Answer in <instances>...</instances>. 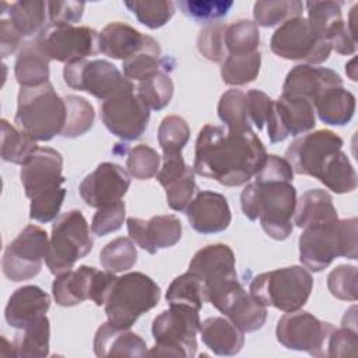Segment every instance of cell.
<instances>
[{
  "label": "cell",
  "instance_id": "cell-9",
  "mask_svg": "<svg viewBox=\"0 0 358 358\" xmlns=\"http://www.w3.org/2000/svg\"><path fill=\"white\" fill-rule=\"evenodd\" d=\"M90 227L83 213L70 210L59 215L52 225L46 266L53 275L73 270L77 260L85 257L92 249Z\"/></svg>",
  "mask_w": 358,
  "mask_h": 358
},
{
  "label": "cell",
  "instance_id": "cell-10",
  "mask_svg": "<svg viewBox=\"0 0 358 358\" xmlns=\"http://www.w3.org/2000/svg\"><path fill=\"white\" fill-rule=\"evenodd\" d=\"M270 48L274 55L287 60H301L320 64L330 56V43L319 38L303 17H295L281 24L273 34Z\"/></svg>",
  "mask_w": 358,
  "mask_h": 358
},
{
  "label": "cell",
  "instance_id": "cell-25",
  "mask_svg": "<svg viewBox=\"0 0 358 358\" xmlns=\"http://www.w3.org/2000/svg\"><path fill=\"white\" fill-rule=\"evenodd\" d=\"M50 306V296L36 285L17 288L4 309V317L11 327L22 329L39 316L45 315Z\"/></svg>",
  "mask_w": 358,
  "mask_h": 358
},
{
  "label": "cell",
  "instance_id": "cell-20",
  "mask_svg": "<svg viewBox=\"0 0 358 358\" xmlns=\"http://www.w3.org/2000/svg\"><path fill=\"white\" fill-rule=\"evenodd\" d=\"M126 224L133 242L151 255L176 245L182 238V224L173 214L154 215L147 221L130 217Z\"/></svg>",
  "mask_w": 358,
  "mask_h": 358
},
{
  "label": "cell",
  "instance_id": "cell-56",
  "mask_svg": "<svg viewBox=\"0 0 358 358\" xmlns=\"http://www.w3.org/2000/svg\"><path fill=\"white\" fill-rule=\"evenodd\" d=\"M294 171L285 158L268 154L255 175L256 180H285L292 182Z\"/></svg>",
  "mask_w": 358,
  "mask_h": 358
},
{
  "label": "cell",
  "instance_id": "cell-41",
  "mask_svg": "<svg viewBox=\"0 0 358 358\" xmlns=\"http://www.w3.org/2000/svg\"><path fill=\"white\" fill-rule=\"evenodd\" d=\"M66 103V123L60 136L76 138L85 134L94 123V106L83 96L67 95L63 98Z\"/></svg>",
  "mask_w": 358,
  "mask_h": 358
},
{
  "label": "cell",
  "instance_id": "cell-17",
  "mask_svg": "<svg viewBox=\"0 0 358 358\" xmlns=\"http://www.w3.org/2000/svg\"><path fill=\"white\" fill-rule=\"evenodd\" d=\"M98 35L90 27L49 25L38 36L50 60L69 64L98 53Z\"/></svg>",
  "mask_w": 358,
  "mask_h": 358
},
{
  "label": "cell",
  "instance_id": "cell-40",
  "mask_svg": "<svg viewBox=\"0 0 358 358\" xmlns=\"http://www.w3.org/2000/svg\"><path fill=\"white\" fill-rule=\"evenodd\" d=\"M218 116L229 130H249L252 122L248 112V98L241 90H228L220 98Z\"/></svg>",
  "mask_w": 358,
  "mask_h": 358
},
{
  "label": "cell",
  "instance_id": "cell-54",
  "mask_svg": "<svg viewBox=\"0 0 358 358\" xmlns=\"http://www.w3.org/2000/svg\"><path fill=\"white\" fill-rule=\"evenodd\" d=\"M126 207L122 200L115 204L96 208V213L92 217L91 231L98 236H105L110 232L117 231L122 227Z\"/></svg>",
  "mask_w": 358,
  "mask_h": 358
},
{
  "label": "cell",
  "instance_id": "cell-24",
  "mask_svg": "<svg viewBox=\"0 0 358 358\" xmlns=\"http://www.w3.org/2000/svg\"><path fill=\"white\" fill-rule=\"evenodd\" d=\"M101 270L91 266H80L76 270L56 275L52 284V294L57 305L76 306L87 299H92L96 280Z\"/></svg>",
  "mask_w": 358,
  "mask_h": 358
},
{
  "label": "cell",
  "instance_id": "cell-27",
  "mask_svg": "<svg viewBox=\"0 0 358 358\" xmlns=\"http://www.w3.org/2000/svg\"><path fill=\"white\" fill-rule=\"evenodd\" d=\"M49 62L39 36L24 42L14 64L17 83L21 87H39L49 83Z\"/></svg>",
  "mask_w": 358,
  "mask_h": 358
},
{
  "label": "cell",
  "instance_id": "cell-14",
  "mask_svg": "<svg viewBox=\"0 0 358 358\" xmlns=\"http://www.w3.org/2000/svg\"><path fill=\"white\" fill-rule=\"evenodd\" d=\"M207 301L243 333H252L262 329L267 317L266 306L246 292L238 278L229 280L221 287L210 291L207 294Z\"/></svg>",
  "mask_w": 358,
  "mask_h": 358
},
{
  "label": "cell",
  "instance_id": "cell-26",
  "mask_svg": "<svg viewBox=\"0 0 358 358\" xmlns=\"http://www.w3.org/2000/svg\"><path fill=\"white\" fill-rule=\"evenodd\" d=\"M94 352L96 357H145L148 351L138 334L106 322L95 333Z\"/></svg>",
  "mask_w": 358,
  "mask_h": 358
},
{
  "label": "cell",
  "instance_id": "cell-30",
  "mask_svg": "<svg viewBox=\"0 0 358 358\" xmlns=\"http://www.w3.org/2000/svg\"><path fill=\"white\" fill-rule=\"evenodd\" d=\"M312 103L319 119L331 126L347 124L355 112V96L343 85L323 90Z\"/></svg>",
  "mask_w": 358,
  "mask_h": 358
},
{
  "label": "cell",
  "instance_id": "cell-22",
  "mask_svg": "<svg viewBox=\"0 0 358 358\" xmlns=\"http://www.w3.org/2000/svg\"><path fill=\"white\" fill-rule=\"evenodd\" d=\"M185 211L192 228L204 235L222 232L231 224L227 199L211 190L199 192Z\"/></svg>",
  "mask_w": 358,
  "mask_h": 358
},
{
  "label": "cell",
  "instance_id": "cell-43",
  "mask_svg": "<svg viewBox=\"0 0 358 358\" xmlns=\"http://www.w3.org/2000/svg\"><path fill=\"white\" fill-rule=\"evenodd\" d=\"M303 3L298 0H280V1H256L253 6V17L256 25L274 27L285 21L301 17Z\"/></svg>",
  "mask_w": 358,
  "mask_h": 358
},
{
  "label": "cell",
  "instance_id": "cell-28",
  "mask_svg": "<svg viewBox=\"0 0 358 358\" xmlns=\"http://www.w3.org/2000/svg\"><path fill=\"white\" fill-rule=\"evenodd\" d=\"M150 38L127 24L110 22L98 35V49L105 56L123 62L141 50Z\"/></svg>",
  "mask_w": 358,
  "mask_h": 358
},
{
  "label": "cell",
  "instance_id": "cell-8",
  "mask_svg": "<svg viewBox=\"0 0 358 358\" xmlns=\"http://www.w3.org/2000/svg\"><path fill=\"white\" fill-rule=\"evenodd\" d=\"M199 309L172 303L152 320L154 347L147 355H168L193 358L197 350L196 336L200 329Z\"/></svg>",
  "mask_w": 358,
  "mask_h": 358
},
{
  "label": "cell",
  "instance_id": "cell-38",
  "mask_svg": "<svg viewBox=\"0 0 358 358\" xmlns=\"http://www.w3.org/2000/svg\"><path fill=\"white\" fill-rule=\"evenodd\" d=\"M262 64L260 52L228 55L221 66V78L228 85H245L257 78Z\"/></svg>",
  "mask_w": 358,
  "mask_h": 358
},
{
  "label": "cell",
  "instance_id": "cell-11",
  "mask_svg": "<svg viewBox=\"0 0 358 358\" xmlns=\"http://www.w3.org/2000/svg\"><path fill=\"white\" fill-rule=\"evenodd\" d=\"M64 83L78 91H85L98 99H108L124 91H133V83L108 60H78L64 66Z\"/></svg>",
  "mask_w": 358,
  "mask_h": 358
},
{
  "label": "cell",
  "instance_id": "cell-37",
  "mask_svg": "<svg viewBox=\"0 0 358 358\" xmlns=\"http://www.w3.org/2000/svg\"><path fill=\"white\" fill-rule=\"evenodd\" d=\"M165 299L169 305L182 303L200 310L207 301L206 285L196 274L187 270L169 284Z\"/></svg>",
  "mask_w": 358,
  "mask_h": 358
},
{
  "label": "cell",
  "instance_id": "cell-12",
  "mask_svg": "<svg viewBox=\"0 0 358 358\" xmlns=\"http://www.w3.org/2000/svg\"><path fill=\"white\" fill-rule=\"evenodd\" d=\"M48 246L49 238L46 231L34 224L27 225L6 246L1 259L3 274L14 282L34 278L42 268Z\"/></svg>",
  "mask_w": 358,
  "mask_h": 358
},
{
  "label": "cell",
  "instance_id": "cell-2",
  "mask_svg": "<svg viewBox=\"0 0 358 358\" xmlns=\"http://www.w3.org/2000/svg\"><path fill=\"white\" fill-rule=\"evenodd\" d=\"M62 169L63 157L50 147H38L21 165L20 179L31 199V220L46 224L59 215L66 196Z\"/></svg>",
  "mask_w": 358,
  "mask_h": 358
},
{
  "label": "cell",
  "instance_id": "cell-53",
  "mask_svg": "<svg viewBox=\"0 0 358 358\" xmlns=\"http://www.w3.org/2000/svg\"><path fill=\"white\" fill-rule=\"evenodd\" d=\"M358 348V334L355 329L341 326L333 329L324 345L323 357H355Z\"/></svg>",
  "mask_w": 358,
  "mask_h": 358
},
{
  "label": "cell",
  "instance_id": "cell-19",
  "mask_svg": "<svg viewBox=\"0 0 358 358\" xmlns=\"http://www.w3.org/2000/svg\"><path fill=\"white\" fill-rule=\"evenodd\" d=\"M130 187L129 173L117 164L102 162L80 183V196L87 206L101 208L122 200Z\"/></svg>",
  "mask_w": 358,
  "mask_h": 358
},
{
  "label": "cell",
  "instance_id": "cell-1",
  "mask_svg": "<svg viewBox=\"0 0 358 358\" xmlns=\"http://www.w3.org/2000/svg\"><path fill=\"white\" fill-rule=\"evenodd\" d=\"M266 148L256 133L206 124L196 140L193 169L229 187L248 183L266 159Z\"/></svg>",
  "mask_w": 358,
  "mask_h": 358
},
{
  "label": "cell",
  "instance_id": "cell-45",
  "mask_svg": "<svg viewBox=\"0 0 358 358\" xmlns=\"http://www.w3.org/2000/svg\"><path fill=\"white\" fill-rule=\"evenodd\" d=\"M137 95L152 110L164 109L173 96V83L168 73L158 71L137 85Z\"/></svg>",
  "mask_w": 358,
  "mask_h": 358
},
{
  "label": "cell",
  "instance_id": "cell-4",
  "mask_svg": "<svg viewBox=\"0 0 358 358\" xmlns=\"http://www.w3.org/2000/svg\"><path fill=\"white\" fill-rule=\"evenodd\" d=\"M357 218L336 220L303 228L299 236V260L310 271H322L336 257L357 259Z\"/></svg>",
  "mask_w": 358,
  "mask_h": 358
},
{
  "label": "cell",
  "instance_id": "cell-21",
  "mask_svg": "<svg viewBox=\"0 0 358 358\" xmlns=\"http://www.w3.org/2000/svg\"><path fill=\"white\" fill-rule=\"evenodd\" d=\"M189 271L206 285L207 294L229 280H235V255L225 243L207 245L197 250L189 263Z\"/></svg>",
  "mask_w": 358,
  "mask_h": 358
},
{
  "label": "cell",
  "instance_id": "cell-7",
  "mask_svg": "<svg viewBox=\"0 0 358 358\" xmlns=\"http://www.w3.org/2000/svg\"><path fill=\"white\" fill-rule=\"evenodd\" d=\"M313 278L303 266H289L257 274L249 285V294L263 306L282 312L301 309L309 299Z\"/></svg>",
  "mask_w": 358,
  "mask_h": 358
},
{
  "label": "cell",
  "instance_id": "cell-33",
  "mask_svg": "<svg viewBox=\"0 0 358 358\" xmlns=\"http://www.w3.org/2000/svg\"><path fill=\"white\" fill-rule=\"evenodd\" d=\"M8 20L24 36H38L50 24L48 18V1L22 0L10 4Z\"/></svg>",
  "mask_w": 358,
  "mask_h": 358
},
{
  "label": "cell",
  "instance_id": "cell-57",
  "mask_svg": "<svg viewBox=\"0 0 358 358\" xmlns=\"http://www.w3.org/2000/svg\"><path fill=\"white\" fill-rule=\"evenodd\" d=\"M246 98L249 119L257 127V130H262L263 126L266 124L274 99H271L267 94H264L260 90H249L246 92Z\"/></svg>",
  "mask_w": 358,
  "mask_h": 358
},
{
  "label": "cell",
  "instance_id": "cell-23",
  "mask_svg": "<svg viewBox=\"0 0 358 358\" xmlns=\"http://www.w3.org/2000/svg\"><path fill=\"white\" fill-rule=\"evenodd\" d=\"M343 85L341 77L326 67L298 64L289 70L282 84L284 95H298L310 102L326 88Z\"/></svg>",
  "mask_w": 358,
  "mask_h": 358
},
{
  "label": "cell",
  "instance_id": "cell-58",
  "mask_svg": "<svg viewBox=\"0 0 358 358\" xmlns=\"http://www.w3.org/2000/svg\"><path fill=\"white\" fill-rule=\"evenodd\" d=\"M24 35L17 29V27L6 18L0 21V55L1 57H7L14 53L20 46H22Z\"/></svg>",
  "mask_w": 358,
  "mask_h": 358
},
{
  "label": "cell",
  "instance_id": "cell-55",
  "mask_svg": "<svg viewBox=\"0 0 358 358\" xmlns=\"http://www.w3.org/2000/svg\"><path fill=\"white\" fill-rule=\"evenodd\" d=\"M85 4L81 1H48V18L53 27L73 25L83 17Z\"/></svg>",
  "mask_w": 358,
  "mask_h": 358
},
{
  "label": "cell",
  "instance_id": "cell-32",
  "mask_svg": "<svg viewBox=\"0 0 358 358\" xmlns=\"http://www.w3.org/2000/svg\"><path fill=\"white\" fill-rule=\"evenodd\" d=\"M50 324L46 315L20 329L13 341L15 357L43 358L49 355Z\"/></svg>",
  "mask_w": 358,
  "mask_h": 358
},
{
  "label": "cell",
  "instance_id": "cell-42",
  "mask_svg": "<svg viewBox=\"0 0 358 358\" xmlns=\"http://www.w3.org/2000/svg\"><path fill=\"white\" fill-rule=\"evenodd\" d=\"M101 266L110 273L130 270L137 262V249L131 238H116L106 243L99 253Z\"/></svg>",
  "mask_w": 358,
  "mask_h": 358
},
{
  "label": "cell",
  "instance_id": "cell-5",
  "mask_svg": "<svg viewBox=\"0 0 358 358\" xmlns=\"http://www.w3.org/2000/svg\"><path fill=\"white\" fill-rule=\"evenodd\" d=\"M14 122L35 141H49L62 134L66 123V103L50 83L21 87Z\"/></svg>",
  "mask_w": 358,
  "mask_h": 358
},
{
  "label": "cell",
  "instance_id": "cell-36",
  "mask_svg": "<svg viewBox=\"0 0 358 358\" xmlns=\"http://www.w3.org/2000/svg\"><path fill=\"white\" fill-rule=\"evenodd\" d=\"M162 64L164 60H161V46L151 36L148 43L141 50L123 60V74L130 81L136 80L140 83L161 71L159 69Z\"/></svg>",
  "mask_w": 358,
  "mask_h": 358
},
{
  "label": "cell",
  "instance_id": "cell-59",
  "mask_svg": "<svg viewBox=\"0 0 358 358\" xmlns=\"http://www.w3.org/2000/svg\"><path fill=\"white\" fill-rule=\"evenodd\" d=\"M354 64H355V59H352V60L345 66V73L350 76V78H351L352 81H357V74H355V67H354Z\"/></svg>",
  "mask_w": 358,
  "mask_h": 358
},
{
  "label": "cell",
  "instance_id": "cell-35",
  "mask_svg": "<svg viewBox=\"0 0 358 358\" xmlns=\"http://www.w3.org/2000/svg\"><path fill=\"white\" fill-rule=\"evenodd\" d=\"M308 24L312 31L322 39L329 41L336 29L343 24L341 3L338 1H308Z\"/></svg>",
  "mask_w": 358,
  "mask_h": 358
},
{
  "label": "cell",
  "instance_id": "cell-16",
  "mask_svg": "<svg viewBox=\"0 0 358 358\" xmlns=\"http://www.w3.org/2000/svg\"><path fill=\"white\" fill-rule=\"evenodd\" d=\"M343 147V138L331 130H316L295 138L285 151V159L298 175L317 179L327 159Z\"/></svg>",
  "mask_w": 358,
  "mask_h": 358
},
{
  "label": "cell",
  "instance_id": "cell-50",
  "mask_svg": "<svg viewBox=\"0 0 358 358\" xmlns=\"http://www.w3.org/2000/svg\"><path fill=\"white\" fill-rule=\"evenodd\" d=\"M194 173V169L192 166H187L183 173L162 185L166 193V203L172 210L185 211L192 201L197 190Z\"/></svg>",
  "mask_w": 358,
  "mask_h": 358
},
{
  "label": "cell",
  "instance_id": "cell-31",
  "mask_svg": "<svg viewBox=\"0 0 358 358\" xmlns=\"http://www.w3.org/2000/svg\"><path fill=\"white\" fill-rule=\"evenodd\" d=\"M338 220L331 196L322 189L306 190L295 206L294 222L299 228Z\"/></svg>",
  "mask_w": 358,
  "mask_h": 358
},
{
  "label": "cell",
  "instance_id": "cell-29",
  "mask_svg": "<svg viewBox=\"0 0 358 358\" xmlns=\"http://www.w3.org/2000/svg\"><path fill=\"white\" fill-rule=\"evenodd\" d=\"M201 341L217 355H236L245 343V333L228 317L213 316L200 323Z\"/></svg>",
  "mask_w": 358,
  "mask_h": 358
},
{
  "label": "cell",
  "instance_id": "cell-18",
  "mask_svg": "<svg viewBox=\"0 0 358 358\" xmlns=\"http://www.w3.org/2000/svg\"><path fill=\"white\" fill-rule=\"evenodd\" d=\"M266 124L271 143L306 133L316 124L313 103L303 96L281 94L277 101H273Z\"/></svg>",
  "mask_w": 358,
  "mask_h": 358
},
{
  "label": "cell",
  "instance_id": "cell-48",
  "mask_svg": "<svg viewBox=\"0 0 358 358\" xmlns=\"http://www.w3.org/2000/svg\"><path fill=\"white\" fill-rule=\"evenodd\" d=\"M161 157L147 144H138L129 150L126 158V168L129 173L138 179L145 180L157 176L159 171Z\"/></svg>",
  "mask_w": 358,
  "mask_h": 358
},
{
  "label": "cell",
  "instance_id": "cell-44",
  "mask_svg": "<svg viewBox=\"0 0 358 358\" xmlns=\"http://www.w3.org/2000/svg\"><path fill=\"white\" fill-rule=\"evenodd\" d=\"M260 34L256 22L238 20L225 28V48L228 55H246L259 50Z\"/></svg>",
  "mask_w": 358,
  "mask_h": 358
},
{
  "label": "cell",
  "instance_id": "cell-49",
  "mask_svg": "<svg viewBox=\"0 0 358 358\" xmlns=\"http://www.w3.org/2000/svg\"><path fill=\"white\" fill-rule=\"evenodd\" d=\"M225 28L227 24L210 22L207 24L197 36V49L207 60L220 63L228 56L225 48Z\"/></svg>",
  "mask_w": 358,
  "mask_h": 358
},
{
  "label": "cell",
  "instance_id": "cell-34",
  "mask_svg": "<svg viewBox=\"0 0 358 358\" xmlns=\"http://www.w3.org/2000/svg\"><path fill=\"white\" fill-rule=\"evenodd\" d=\"M317 179L334 193L343 194L357 189V173L348 157L341 150L336 151L324 164Z\"/></svg>",
  "mask_w": 358,
  "mask_h": 358
},
{
  "label": "cell",
  "instance_id": "cell-6",
  "mask_svg": "<svg viewBox=\"0 0 358 358\" xmlns=\"http://www.w3.org/2000/svg\"><path fill=\"white\" fill-rule=\"evenodd\" d=\"M159 298V287L144 273L116 277L103 303L108 322L120 329H130L143 313L157 306Z\"/></svg>",
  "mask_w": 358,
  "mask_h": 358
},
{
  "label": "cell",
  "instance_id": "cell-47",
  "mask_svg": "<svg viewBox=\"0 0 358 358\" xmlns=\"http://www.w3.org/2000/svg\"><path fill=\"white\" fill-rule=\"evenodd\" d=\"M190 138L187 122L178 116L169 115L162 119L158 127V144L164 154H179Z\"/></svg>",
  "mask_w": 358,
  "mask_h": 358
},
{
  "label": "cell",
  "instance_id": "cell-51",
  "mask_svg": "<svg viewBox=\"0 0 358 358\" xmlns=\"http://www.w3.org/2000/svg\"><path fill=\"white\" fill-rule=\"evenodd\" d=\"M330 294L341 301H357L358 273L355 266L340 264L327 275Z\"/></svg>",
  "mask_w": 358,
  "mask_h": 358
},
{
  "label": "cell",
  "instance_id": "cell-52",
  "mask_svg": "<svg viewBox=\"0 0 358 358\" xmlns=\"http://www.w3.org/2000/svg\"><path fill=\"white\" fill-rule=\"evenodd\" d=\"M180 11L201 22H210L225 17L234 1H222V0H180L176 3Z\"/></svg>",
  "mask_w": 358,
  "mask_h": 358
},
{
  "label": "cell",
  "instance_id": "cell-3",
  "mask_svg": "<svg viewBox=\"0 0 358 358\" xmlns=\"http://www.w3.org/2000/svg\"><path fill=\"white\" fill-rule=\"evenodd\" d=\"M296 189L285 180H253L241 193L243 214L255 221L259 218L264 232L275 239H287L294 227Z\"/></svg>",
  "mask_w": 358,
  "mask_h": 358
},
{
  "label": "cell",
  "instance_id": "cell-15",
  "mask_svg": "<svg viewBox=\"0 0 358 358\" xmlns=\"http://www.w3.org/2000/svg\"><path fill=\"white\" fill-rule=\"evenodd\" d=\"M101 119L116 137L131 141L147 129L150 108L133 91H124L105 99L101 105Z\"/></svg>",
  "mask_w": 358,
  "mask_h": 358
},
{
  "label": "cell",
  "instance_id": "cell-46",
  "mask_svg": "<svg viewBox=\"0 0 358 358\" xmlns=\"http://www.w3.org/2000/svg\"><path fill=\"white\" fill-rule=\"evenodd\" d=\"M124 6L137 17L143 25L157 29L164 27L175 14V4L168 0H134Z\"/></svg>",
  "mask_w": 358,
  "mask_h": 358
},
{
  "label": "cell",
  "instance_id": "cell-13",
  "mask_svg": "<svg viewBox=\"0 0 358 358\" xmlns=\"http://www.w3.org/2000/svg\"><path fill=\"white\" fill-rule=\"evenodd\" d=\"M334 326L322 322L305 310L285 312L275 327V337L288 350L306 351L313 357H323L324 345Z\"/></svg>",
  "mask_w": 358,
  "mask_h": 358
},
{
  "label": "cell",
  "instance_id": "cell-39",
  "mask_svg": "<svg viewBox=\"0 0 358 358\" xmlns=\"http://www.w3.org/2000/svg\"><path fill=\"white\" fill-rule=\"evenodd\" d=\"M1 159L11 164L22 165L29 155L38 148L36 141L18 127L11 126L1 119Z\"/></svg>",
  "mask_w": 358,
  "mask_h": 358
}]
</instances>
